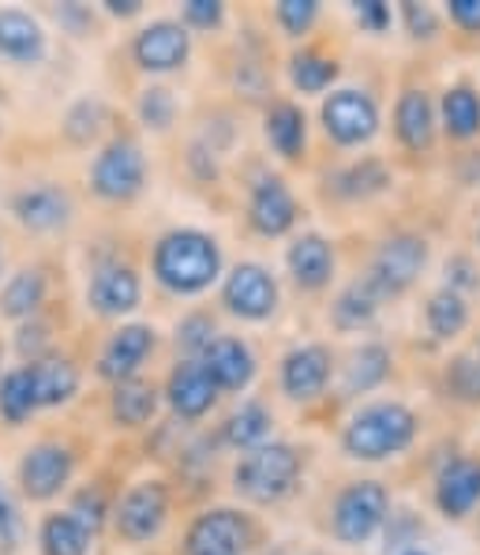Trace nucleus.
Segmentation results:
<instances>
[{
	"instance_id": "1",
	"label": "nucleus",
	"mask_w": 480,
	"mask_h": 555,
	"mask_svg": "<svg viewBox=\"0 0 480 555\" xmlns=\"http://www.w3.org/2000/svg\"><path fill=\"white\" fill-rule=\"evenodd\" d=\"M154 278L166 285L169 293H203L210 282H218L222 274V251L218 241L199 230H173L154 244Z\"/></svg>"
},
{
	"instance_id": "2",
	"label": "nucleus",
	"mask_w": 480,
	"mask_h": 555,
	"mask_svg": "<svg viewBox=\"0 0 480 555\" xmlns=\"http://www.w3.org/2000/svg\"><path fill=\"white\" fill-rule=\"evenodd\" d=\"M417 436V416L402 402H372L349 416L341 431V447L349 459L384 462L390 454H402Z\"/></svg>"
},
{
	"instance_id": "3",
	"label": "nucleus",
	"mask_w": 480,
	"mask_h": 555,
	"mask_svg": "<svg viewBox=\"0 0 480 555\" xmlns=\"http://www.w3.org/2000/svg\"><path fill=\"white\" fill-rule=\"evenodd\" d=\"M300 477V454L289 443H263L248 451L233 473L237 492L248 495L251 503H278L282 495L293 492Z\"/></svg>"
},
{
	"instance_id": "4",
	"label": "nucleus",
	"mask_w": 480,
	"mask_h": 555,
	"mask_svg": "<svg viewBox=\"0 0 480 555\" xmlns=\"http://www.w3.org/2000/svg\"><path fill=\"white\" fill-rule=\"evenodd\" d=\"M390 495L379 480H356L335 503V537L341 544H364L387 521Z\"/></svg>"
},
{
	"instance_id": "5",
	"label": "nucleus",
	"mask_w": 480,
	"mask_h": 555,
	"mask_svg": "<svg viewBox=\"0 0 480 555\" xmlns=\"http://www.w3.org/2000/svg\"><path fill=\"white\" fill-rule=\"evenodd\" d=\"M146 181V158L140 143L132 139H113L91 166V188L109 203H128L143 192Z\"/></svg>"
},
{
	"instance_id": "6",
	"label": "nucleus",
	"mask_w": 480,
	"mask_h": 555,
	"mask_svg": "<svg viewBox=\"0 0 480 555\" xmlns=\"http://www.w3.org/2000/svg\"><path fill=\"white\" fill-rule=\"evenodd\" d=\"M425 263H428V244L420 241V236L402 233V236H390V241L379 244L376 259H372V267L364 278H368L387 300V297H398V293L410 289V285L420 278V271H425Z\"/></svg>"
},
{
	"instance_id": "7",
	"label": "nucleus",
	"mask_w": 480,
	"mask_h": 555,
	"mask_svg": "<svg viewBox=\"0 0 480 555\" xmlns=\"http://www.w3.org/2000/svg\"><path fill=\"white\" fill-rule=\"evenodd\" d=\"M323 132L338 146H361L379 132V109L364 91H335L323 102Z\"/></svg>"
},
{
	"instance_id": "8",
	"label": "nucleus",
	"mask_w": 480,
	"mask_h": 555,
	"mask_svg": "<svg viewBox=\"0 0 480 555\" xmlns=\"http://www.w3.org/2000/svg\"><path fill=\"white\" fill-rule=\"evenodd\" d=\"M222 305L230 308L241 320H267L278 308V282L271 278V271L259 263H241L233 267L230 278L222 285Z\"/></svg>"
},
{
	"instance_id": "9",
	"label": "nucleus",
	"mask_w": 480,
	"mask_h": 555,
	"mask_svg": "<svg viewBox=\"0 0 480 555\" xmlns=\"http://www.w3.org/2000/svg\"><path fill=\"white\" fill-rule=\"evenodd\" d=\"M113 518H117V533L132 544H143V541H151V537H158L169 518L166 488H161L158 480H143V485L128 488Z\"/></svg>"
},
{
	"instance_id": "10",
	"label": "nucleus",
	"mask_w": 480,
	"mask_h": 555,
	"mask_svg": "<svg viewBox=\"0 0 480 555\" xmlns=\"http://www.w3.org/2000/svg\"><path fill=\"white\" fill-rule=\"evenodd\" d=\"M248 521L237 511H207L192 521L189 541H184V552L189 555H241L248 548Z\"/></svg>"
},
{
	"instance_id": "11",
	"label": "nucleus",
	"mask_w": 480,
	"mask_h": 555,
	"mask_svg": "<svg viewBox=\"0 0 480 555\" xmlns=\"http://www.w3.org/2000/svg\"><path fill=\"white\" fill-rule=\"evenodd\" d=\"M192 53V35L189 27L173 20H158L151 27L140 30L135 38V61H140L143 72H177L184 68Z\"/></svg>"
},
{
	"instance_id": "12",
	"label": "nucleus",
	"mask_w": 480,
	"mask_h": 555,
	"mask_svg": "<svg viewBox=\"0 0 480 555\" xmlns=\"http://www.w3.org/2000/svg\"><path fill=\"white\" fill-rule=\"evenodd\" d=\"M72 477V454L61 443H38L20 462V488L27 500H53Z\"/></svg>"
},
{
	"instance_id": "13",
	"label": "nucleus",
	"mask_w": 480,
	"mask_h": 555,
	"mask_svg": "<svg viewBox=\"0 0 480 555\" xmlns=\"http://www.w3.org/2000/svg\"><path fill=\"white\" fill-rule=\"evenodd\" d=\"M154 349V331L143 323H132V326H120L109 341H105L102 357H98V375L109 383H125V379H135V372L143 369V361L151 357Z\"/></svg>"
},
{
	"instance_id": "14",
	"label": "nucleus",
	"mask_w": 480,
	"mask_h": 555,
	"mask_svg": "<svg viewBox=\"0 0 480 555\" xmlns=\"http://www.w3.org/2000/svg\"><path fill=\"white\" fill-rule=\"evenodd\" d=\"M140 297H143V285H140V274L125 263H105L98 267L91 285H87V300L98 315H128L140 308Z\"/></svg>"
},
{
	"instance_id": "15",
	"label": "nucleus",
	"mask_w": 480,
	"mask_h": 555,
	"mask_svg": "<svg viewBox=\"0 0 480 555\" xmlns=\"http://www.w3.org/2000/svg\"><path fill=\"white\" fill-rule=\"evenodd\" d=\"M330 353L323 346H297L282 361V390L293 402H312L327 390Z\"/></svg>"
},
{
	"instance_id": "16",
	"label": "nucleus",
	"mask_w": 480,
	"mask_h": 555,
	"mask_svg": "<svg viewBox=\"0 0 480 555\" xmlns=\"http://www.w3.org/2000/svg\"><path fill=\"white\" fill-rule=\"evenodd\" d=\"M248 218H251V230L263 236H282L293 230V222H297V199H293V192L282 177H263V181L251 188Z\"/></svg>"
},
{
	"instance_id": "17",
	"label": "nucleus",
	"mask_w": 480,
	"mask_h": 555,
	"mask_svg": "<svg viewBox=\"0 0 480 555\" xmlns=\"http://www.w3.org/2000/svg\"><path fill=\"white\" fill-rule=\"evenodd\" d=\"M199 364L218 390H244L256 379V357L241 338H215L199 353Z\"/></svg>"
},
{
	"instance_id": "18",
	"label": "nucleus",
	"mask_w": 480,
	"mask_h": 555,
	"mask_svg": "<svg viewBox=\"0 0 480 555\" xmlns=\"http://www.w3.org/2000/svg\"><path fill=\"white\" fill-rule=\"evenodd\" d=\"M12 215L20 218V225L35 233H49V230H61L68 225L72 218V199L64 188L56 184H38V188H27L12 199Z\"/></svg>"
},
{
	"instance_id": "19",
	"label": "nucleus",
	"mask_w": 480,
	"mask_h": 555,
	"mask_svg": "<svg viewBox=\"0 0 480 555\" xmlns=\"http://www.w3.org/2000/svg\"><path fill=\"white\" fill-rule=\"evenodd\" d=\"M0 56L12 64L46 61V30L23 8H0Z\"/></svg>"
},
{
	"instance_id": "20",
	"label": "nucleus",
	"mask_w": 480,
	"mask_h": 555,
	"mask_svg": "<svg viewBox=\"0 0 480 555\" xmlns=\"http://www.w3.org/2000/svg\"><path fill=\"white\" fill-rule=\"evenodd\" d=\"M436 503L446 518H466L480 503V462L477 459L446 462L436 480Z\"/></svg>"
},
{
	"instance_id": "21",
	"label": "nucleus",
	"mask_w": 480,
	"mask_h": 555,
	"mask_svg": "<svg viewBox=\"0 0 480 555\" xmlns=\"http://www.w3.org/2000/svg\"><path fill=\"white\" fill-rule=\"evenodd\" d=\"M289 274L300 289H323L335 274V248L327 236L320 233H300L286 251Z\"/></svg>"
},
{
	"instance_id": "22",
	"label": "nucleus",
	"mask_w": 480,
	"mask_h": 555,
	"mask_svg": "<svg viewBox=\"0 0 480 555\" xmlns=\"http://www.w3.org/2000/svg\"><path fill=\"white\" fill-rule=\"evenodd\" d=\"M166 398H169V405H173L177 413L189 416V421H195V416L215 410L218 387L210 383V375L203 372L199 361H184V364H177L173 375H169Z\"/></svg>"
},
{
	"instance_id": "23",
	"label": "nucleus",
	"mask_w": 480,
	"mask_h": 555,
	"mask_svg": "<svg viewBox=\"0 0 480 555\" xmlns=\"http://www.w3.org/2000/svg\"><path fill=\"white\" fill-rule=\"evenodd\" d=\"M27 375H30V387H35L38 410L42 405L72 402L79 390V369L68 357H38V361L27 364Z\"/></svg>"
},
{
	"instance_id": "24",
	"label": "nucleus",
	"mask_w": 480,
	"mask_h": 555,
	"mask_svg": "<svg viewBox=\"0 0 480 555\" xmlns=\"http://www.w3.org/2000/svg\"><path fill=\"white\" fill-rule=\"evenodd\" d=\"M394 128H398V139H402L410 151H428L432 139H436L432 98H428L425 91H405L402 98H398Z\"/></svg>"
},
{
	"instance_id": "25",
	"label": "nucleus",
	"mask_w": 480,
	"mask_h": 555,
	"mask_svg": "<svg viewBox=\"0 0 480 555\" xmlns=\"http://www.w3.org/2000/svg\"><path fill=\"white\" fill-rule=\"evenodd\" d=\"M263 132H267V143H271L282 158H300V154H304L308 125H304V113H300L293 102H274L271 105Z\"/></svg>"
},
{
	"instance_id": "26",
	"label": "nucleus",
	"mask_w": 480,
	"mask_h": 555,
	"mask_svg": "<svg viewBox=\"0 0 480 555\" xmlns=\"http://www.w3.org/2000/svg\"><path fill=\"white\" fill-rule=\"evenodd\" d=\"M390 372V353L384 346H361L353 357H349L346 364V375H341V395L346 398H356V395H368V390H376L379 383L387 379Z\"/></svg>"
},
{
	"instance_id": "27",
	"label": "nucleus",
	"mask_w": 480,
	"mask_h": 555,
	"mask_svg": "<svg viewBox=\"0 0 480 555\" xmlns=\"http://www.w3.org/2000/svg\"><path fill=\"white\" fill-rule=\"evenodd\" d=\"M158 413V390L146 379H125L113 387V416L125 428H140Z\"/></svg>"
},
{
	"instance_id": "28",
	"label": "nucleus",
	"mask_w": 480,
	"mask_h": 555,
	"mask_svg": "<svg viewBox=\"0 0 480 555\" xmlns=\"http://www.w3.org/2000/svg\"><path fill=\"white\" fill-rule=\"evenodd\" d=\"M379 305H384V293H379L368 278H361V282H353L338 297L335 326H341V331H361V326H368L372 320H376Z\"/></svg>"
},
{
	"instance_id": "29",
	"label": "nucleus",
	"mask_w": 480,
	"mask_h": 555,
	"mask_svg": "<svg viewBox=\"0 0 480 555\" xmlns=\"http://www.w3.org/2000/svg\"><path fill=\"white\" fill-rule=\"evenodd\" d=\"M46 300V278L42 271H20L0 293V315L8 320H30Z\"/></svg>"
},
{
	"instance_id": "30",
	"label": "nucleus",
	"mask_w": 480,
	"mask_h": 555,
	"mask_svg": "<svg viewBox=\"0 0 480 555\" xmlns=\"http://www.w3.org/2000/svg\"><path fill=\"white\" fill-rule=\"evenodd\" d=\"M91 529L76 514H49L42 521V552L46 555H87L91 548Z\"/></svg>"
},
{
	"instance_id": "31",
	"label": "nucleus",
	"mask_w": 480,
	"mask_h": 555,
	"mask_svg": "<svg viewBox=\"0 0 480 555\" xmlns=\"http://www.w3.org/2000/svg\"><path fill=\"white\" fill-rule=\"evenodd\" d=\"M425 320H428V331L436 334L439 341L446 338H458L469 323V308H466V297L454 289H439L428 297V308H425Z\"/></svg>"
},
{
	"instance_id": "32",
	"label": "nucleus",
	"mask_w": 480,
	"mask_h": 555,
	"mask_svg": "<svg viewBox=\"0 0 480 555\" xmlns=\"http://www.w3.org/2000/svg\"><path fill=\"white\" fill-rule=\"evenodd\" d=\"M443 128L451 139H473L480 132V94L473 87H451L443 94Z\"/></svg>"
},
{
	"instance_id": "33",
	"label": "nucleus",
	"mask_w": 480,
	"mask_h": 555,
	"mask_svg": "<svg viewBox=\"0 0 480 555\" xmlns=\"http://www.w3.org/2000/svg\"><path fill=\"white\" fill-rule=\"evenodd\" d=\"M267 436H271V410H267L263 402H244L241 410L230 413V421H225V439H230L233 447L256 451V447H263Z\"/></svg>"
},
{
	"instance_id": "34",
	"label": "nucleus",
	"mask_w": 480,
	"mask_h": 555,
	"mask_svg": "<svg viewBox=\"0 0 480 555\" xmlns=\"http://www.w3.org/2000/svg\"><path fill=\"white\" fill-rule=\"evenodd\" d=\"M38 410V398H35V387H30V375L27 369H15L0 379V416L8 424H23L30 413Z\"/></svg>"
},
{
	"instance_id": "35",
	"label": "nucleus",
	"mask_w": 480,
	"mask_h": 555,
	"mask_svg": "<svg viewBox=\"0 0 480 555\" xmlns=\"http://www.w3.org/2000/svg\"><path fill=\"white\" fill-rule=\"evenodd\" d=\"M289 76H293V87L300 94H323L338 76V64L330 56H320V53H297L289 61Z\"/></svg>"
},
{
	"instance_id": "36",
	"label": "nucleus",
	"mask_w": 480,
	"mask_h": 555,
	"mask_svg": "<svg viewBox=\"0 0 480 555\" xmlns=\"http://www.w3.org/2000/svg\"><path fill=\"white\" fill-rule=\"evenodd\" d=\"M387 188V169L379 162H361V166H349L346 173L338 177V192L349 195V199H364V195Z\"/></svg>"
},
{
	"instance_id": "37",
	"label": "nucleus",
	"mask_w": 480,
	"mask_h": 555,
	"mask_svg": "<svg viewBox=\"0 0 480 555\" xmlns=\"http://www.w3.org/2000/svg\"><path fill=\"white\" fill-rule=\"evenodd\" d=\"M173 117H177V102H173V94H169L166 87H151V91H143L140 120L146 128H154V132H166V128L173 125Z\"/></svg>"
},
{
	"instance_id": "38",
	"label": "nucleus",
	"mask_w": 480,
	"mask_h": 555,
	"mask_svg": "<svg viewBox=\"0 0 480 555\" xmlns=\"http://www.w3.org/2000/svg\"><path fill=\"white\" fill-rule=\"evenodd\" d=\"M315 20H320V4H315V0H282L278 4V23L293 38L308 35Z\"/></svg>"
},
{
	"instance_id": "39",
	"label": "nucleus",
	"mask_w": 480,
	"mask_h": 555,
	"mask_svg": "<svg viewBox=\"0 0 480 555\" xmlns=\"http://www.w3.org/2000/svg\"><path fill=\"white\" fill-rule=\"evenodd\" d=\"M215 341V320L203 312L189 315V320L177 323V346H184L189 353H203V349Z\"/></svg>"
},
{
	"instance_id": "40",
	"label": "nucleus",
	"mask_w": 480,
	"mask_h": 555,
	"mask_svg": "<svg viewBox=\"0 0 480 555\" xmlns=\"http://www.w3.org/2000/svg\"><path fill=\"white\" fill-rule=\"evenodd\" d=\"M98 125H102V102H94V98H83V102L68 113V135L76 139V143H87V139L98 132Z\"/></svg>"
},
{
	"instance_id": "41",
	"label": "nucleus",
	"mask_w": 480,
	"mask_h": 555,
	"mask_svg": "<svg viewBox=\"0 0 480 555\" xmlns=\"http://www.w3.org/2000/svg\"><path fill=\"white\" fill-rule=\"evenodd\" d=\"M451 390L458 398H466V402H477L480 398V364L473 361V357H458V361L451 364Z\"/></svg>"
},
{
	"instance_id": "42",
	"label": "nucleus",
	"mask_w": 480,
	"mask_h": 555,
	"mask_svg": "<svg viewBox=\"0 0 480 555\" xmlns=\"http://www.w3.org/2000/svg\"><path fill=\"white\" fill-rule=\"evenodd\" d=\"M68 514H76V518L83 521V526L94 533V529L105 521V500H102V492H98V488H87V492H79Z\"/></svg>"
},
{
	"instance_id": "43",
	"label": "nucleus",
	"mask_w": 480,
	"mask_h": 555,
	"mask_svg": "<svg viewBox=\"0 0 480 555\" xmlns=\"http://www.w3.org/2000/svg\"><path fill=\"white\" fill-rule=\"evenodd\" d=\"M184 23L199 30H215L222 23V4L218 0H189L184 4Z\"/></svg>"
},
{
	"instance_id": "44",
	"label": "nucleus",
	"mask_w": 480,
	"mask_h": 555,
	"mask_svg": "<svg viewBox=\"0 0 480 555\" xmlns=\"http://www.w3.org/2000/svg\"><path fill=\"white\" fill-rule=\"evenodd\" d=\"M402 20H405V27H410L413 38H436V30H439V20L428 4H405Z\"/></svg>"
},
{
	"instance_id": "45",
	"label": "nucleus",
	"mask_w": 480,
	"mask_h": 555,
	"mask_svg": "<svg viewBox=\"0 0 480 555\" xmlns=\"http://www.w3.org/2000/svg\"><path fill=\"white\" fill-rule=\"evenodd\" d=\"M353 12H356V20H361V27H368L372 35H379V30L390 27V8L384 0H356Z\"/></svg>"
},
{
	"instance_id": "46",
	"label": "nucleus",
	"mask_w": 480,
	"mask_h": 555,
	"mask_svg": "<svg viewBox=\"0 0 480 555\" xmlns=\"http://www.w3.org/2000/svg\"><path fill=\"white\" fill-rule=\"evenodd\" d=\"M451 20L469 35H480V0H451Z\"/></svg>"
},
{
	"instance_id": "47",
	"label": "nucleus",
	"mask_w": 480,
	"mask_h": 555,
	"mask_svg": "<svg viewBox=\"0 0 480 555\" xmlns=\"http://www.w3.org/2000/svg\"><path fill=\"white\" fill-rule=\"evenodd\" d=\"M446 274H454L451 285H446V289H454V293H458L462 285H477L473 263H469V259H451V263H446Z\"/></svg>"
},
{
	"instance_id": "48",
	"label": "nucleus",
	"mask_w": 480,
	"mask_h": 555,
	"mask_svg": "<svg viewBox=\"0 0 480 555\" xmlns=\"http://www.w3.org/2000/svg\"><path fill=\"white\" fill-rule=\"evenodd\" d=\"M105 12H113V15H140L143 4H140V0H105Z\"/></svg>"
},
{
	"instance_id": "49",
	"label": "nucleus",
	"mask_w": 480,
	"mask_h": 555,
	"mask_svg": "<svg viewBox=\"0 0 480 555\" xmlns=\"http://www.w3.org/2000/svg\"><path fill=\"white\" fill-rule=\"evenodd\" d=\"M402 555H428V552H420V548H410V552H402Z\"/></svg>"
},
{
	"instance_id": "50",
	"label": "nucleus",
	"mask_w": 480,
	"mask_h": 555,
	"mask_svg": "<svg viewBox=\"0 0 480 555\" xmlns=\"http://www.w3.org/2000/svg\"><path fill=\"white\" fill-rule=\"evenodd\" d=\"M4 495H8V492H4V488H0V500H4Z\"/></svg>"
}]
</instances>
